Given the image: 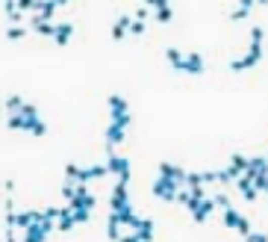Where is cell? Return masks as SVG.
Masks as SVG:
<instances>
[{"instance_id":"obj_37","label":"cell","mask_w":268,"mask_h":242,"mask_svg":"<svg viewBox=\"0 0 268 242\" xmlns=\"http://www.w3.org/2000/svg\"><path fill=\"white\" fill-rule=\"evenodd\" d=\"M3 189H6V195H12V192H15V180L6 177V180H3Z\"/></svg>"},{"instance_id":"obj_11","label":"cell","mask_w":268,"mask_h":242,"mask_svg":"<svg viewBox=\"0 0 268 242\" xmlns=\"http://www.w3.org/2000/svg\"><path fill=\"white\" fill-rule=\"evenodd\" d=\"M74 227H77V219H74V207H71V204H65V207H62V213H59V225H56V230L68 233V230H74Z\"/></svg>"},{"instance_id":"obj_9","label":"cell","mask_w":268,"mask_h":242,"mask_svg":"<svg viewBox=\"0 0 268 242\" xmlns=\"http://www.w3.org/2000/svg\"><path fill=\"white\" fill-rule=\"evenodd\" d=\"M106 169H109V174H124V172H130V156H118L115 151L109 154V159H106Z\"/></svg>"},{"instance_id":"obj_26","label":"cell","mask_w":268,"mask_h":242,"mask_svg":"<svg viewBox=\"0 0 268 242\" xmlns=\"http://www.w3.org/2000/svg\"><path fill=\"white\" fill-rule=\"evenodd\" d=\"M186 186H189V189H195V186H206V183H203V174L201 172H189L186 174Z\"/></svg>"},{"instance_id":"obj_43","label":"cell","mask_w":268,"mask_h":242,"mask_svg":"<svg viewBox=\"0 0 268 242\" xmlns=\"http://www.w3.org/2000/svg\"><path fill=\"white\" fill-rule=\"evenodd\" d=\"M259 3H262V6H268V0H259Z\"/></svg>"},{"instance_id":"obj_38","label":"cell","mask_w":268,"mask_h":242,"mask_svg":"<svg viewBox=\"0 0 268 242\" xmlns=\"http://www.w3.org/2000/svg\"><path fill=\"white\" fill-rule=\"evenodd\" d=\"M145 6H153V9H159V6H168V0H142Z\"/></svg>"},{"instance_id":"obj_29","label":"cell","mask_w":268,"mask_h":242,"mask_svg":"<svg viewBox=\"0 0 268 242\" xmlns=\"http://www.w3.org/2000/svg\"><path fill=\"white\" fill-rule=\"evenodd\" d=\"M230 163H233L236 169H242V172H248V163H251V159H248V156H242V154H233V156H230Z\"/></svg>"},{"instance_id":"obj_21","label":"cell","mask_w":268,"mask_h":242,"mask_svg":"<svg viewBox=\"0 0 268 242\" xmlns=\"http://www.w3.org/2000/svg\"><path fill=\"white\" fill-rule=\"evenodd\" d=\"M24 130H27V133H33V136H44V133H48V124H44L41 115H38V118H27Z\"/></svg>"},{"instance_id":"obj_7","label":"cell","mask_w":268,"mask_h":242,"mask_svg":"<svg viewBox=\"0 0 268 242\" xmlns=\"http://www.w3.org/2000/svg\"><path fill=\"white\" fill-rule=\"evenodd\" d=\"M106 106H109V115H112V118H124V115H133V112H130V104H127V101H124L121 95H109V98H106Z\"/></svg>"},{"instance_id":"obj_42","label":"cell","mask_w":268,"mask_h":242,"mask_svg":"<svg viewBox=\"0 0 268 242\" xmlns=\"http://www.w3.org/2000/svg\"><path fill=\"white\" fill-rule=\"evenodd\" d=\"M253 3H259V0H239V6H248V9H251Z\"/></svg>"},{"instance_id":"obj_20","label":"cell","mask_w":268,"mask_h":242,"mask_svg":"<svg viewBox=\"0 0 268 242\" xmlns=\"http://www.w3.org/2000/svg\"><path fill=\"white\" fill-rule=\"evenodd\" d=\"M33 30H35L38 35H51V38H53L56 24H53V21H44V18H35V15H33Z\"/></svg>"},{"instance_id":"obj_19","label":"cell","mask_w":268,"mask_h":242,"mask_svg":"<svg viewBox=\"0 0 268 242\" xmlns=\"http://www.w3.org/2000/svg\"><path fill=\"white\" fill-rule=\"evenodd\" d=\"M165 56H168V62H171V68H174V71H183L186 53H180L177 48H165Z\"/></svg>"},{"instance_id":"obj_34","label":"cell","mask_w":268,"mask_h":242,"mask_svg":"<svg viewBox=\"0 0 268 242\" xmlns=\"http://www.w3.org/2000/svg\"><path fill=\"white\" fill-rule=\"evenodd\" d=\"M248 242H268V233H259V230H251V233H248Z\"/></svg>"},{"instance_id":"obj_12","label":"cell","mask_w":268,"mask_h":242,"mask_svg":"<svg viewBox=\"0 0 268 242\" xmlns=\"http://www.w3.org/2000/svg\"><path fill=\"white\" fill-rule=\"evenodd\" d=\"M71 35H74V24H68V21L56 24V30H53V42H56L59 48H65L68 42H71Z\"/></svg>"},{"instance_id":"obj_10","label":"cell","mask_w":268,"mask_h":242,"mask_svg":"<svg viewBox=\"0 0 268 242\" xmlns=\"http://www.w3.org/2000/svg\"><path fill=\"white\" fill-rule=\"evenodd\" d=\"M103 174H109L106 166H85V169H77V180L80 183H88V180H98Z\"/></svg>"},{"instance_id":"obj_4","label":"cell","mask_w":268,"mask_h":242,"mask_svg":"<svg viewBox=\"0 0 268 242\" xmlns=\"http://www.w3.org/2000/svg\"><path fill=\"white\" fill-rule=\"evenodd\" d=\"M153 236H156V225H153L151 219H139V225L124 236L127 242H151Z\"/></svg>"},{"instance_id":"obj_36","label":"cell","mask_w":268,"mask_h":242,"mask_svg":"<svg viewBox=\"0 0 268 242\" xmlns=\"http://www.w3.org/2000/svg\"><path fill=\"white\" fill-rule=\"evenodd\" d=\"M9 24H18V21H21V18H24V9H15V12H9Z\"/></svg>"},{"instance_id":"obj_30","label":"cell","mask_w":268,"mask_h":242,"mask_svg":"<svg viewBox=\"0 0 268 242\" xmlns=\"http://www.w3.org/2000/svg\"><path fill=\"white\" fill-rule=\"evenodd\" d=\"M145 33V21L133 15V24H130V35H142Z\"/></svg>"},{"instance_id":"obj_16","label":"cell","mask_w":268,"mask_h":242,"mask_svg":"<svg viewBox=\"0 0 268 242\" xmlns=\"http://www.w3.org/2000/svg\"><path fill=\"white\" fill-rule=\"evenodd\" d=\"M268 172V156H253L251 163H248V172L245 174H251L253 180L259 177V174H265Z\"/></svg>"},{"instance_id":"obj_25","label":"cell","mask_w":268,"mask_h":242,"mask_svg":"<svg viewBox=\"0 0 268 242\" xmlns=\"http://www.w3.org/2000/svg\"><path fill=\"white\" fill-rule=\"evenodd\" d=\"M27 35V27H18V24H9V30H6V38L9 42H21Z\"/></svg>"},{"instance_id":"obj_14","label":"cell","mask_w":268,"mask_h":242,"mask_svg":"<svg viewBox=\"0 0 268 242\" xmlns=\"http://www.w3.org/2000/svg\"><path fill=\"white\" fill-rule=\"evenodd\" d=\"M121 227H124V222H121V216H118L115 210H109V225H106V239H124V236H121Z\"/></svg>"},{"instance_id":"obj_18","label":"cell","mask_w":268,"mask_h":242,"mask_svg":"<svg viewBox=\"0 0 268 242\" xmlns=\"http://www.w3.org/2000/svg\"><path fill=\"white\" fill-rule=\"evenodd\" d=\"M118 216H121V222H124V227H130L133 230L136 225H139V216H136V210H133V204H127L124 210H115Z\"/></svg>"},{"instance_id":"obj_3","label":"cell","mask_w":268,"mask_h":242,"mask_svg":"<svg viewBox=\"0 0 268 242\" xmlns=\"http://www.w3.org/2000/svg\"><path fill=\"white\" fill-rule=\"evenodd\" d=\"M56 230V219H44V222H33L30 227H24V239L27 242H44Z\"/></svg>"},{"instance_id":"obj_35","label":"cell","mask_w":268,"mask_h":242,"mask_svg":"<svg viewBox=\"0 0 268 242\" xmlns=\"http://www.w3.org/2000/svg\"><path fill=\"white\" fill-rule=\"evenodd\" d=\"M35 3H38V0H18V6H21L24 12H35Z\"/></svg>"},{"instance_id":"obj_17","label":"cell","mask_w":268,"mask_h":242,"mask_svg":"<svg viewBox=\"0 0 268 242\" xmlns=\"http://www.w3.org/2000/svg\"><path fill=\"white\" fill-rule=\"evenodd\" d=\"M203 59H201V53H189L186 56V65H183V71L186 74H203Z\"/></svg>"},{"instance_id":"obj_22","label":"cell","mask_w":268,"mask_h":242,"mask_svg":"<svg viewBox=\"0 0 268 242\" xmlns=\"http://www.w3.org/2000/svg\"><path fill=\"white\" fill-rule=\"evenodd\" d=\"M245 222V216H239L233 207H224V227H233V230H239V225Z\"/></svg>"},{"instance_id":"obj_24","label":"cell","mask_w":268,"mask_h":242,"mask_svg":"<svg viewBox=\"0 0 268 242\" xmlns=\"http://www.w3.org/2000/svg\"><path fill=\"white\" fill-rule=\"evenodd\" d=\"M153 18H156L159 24H168V21L174 18V12H171V3H168V6H159V9H153Z\"/></svg>"},{"instance_id":"obj_33","label":"cell","mask_w":268,"mask_h":242,"mask_svg":"<svg viewBox=\"0 0 268 242\" xmlns=\"http://www.w3.org/2000/svg\"><path fill=\"white\" fill-rule=\"evenodd\" d=\"M248 15H251V9H248V6H239L233 15H230V21H245Z\"/></svg>"},{"instance_id":"obj_39","label":"cell","mask_w":268,"mask_h":242,"mask_svg":"<svg viewBox=\"0 0 268 242\" xmlns=\"http://www.w3.org/2000/svg\"><path fill=\"white\" fill-rule=\"evenodd\" d=\"M148 9H151V6H142V9H136V18H142V21H145V18L151 15V12H148Z\"/></svg>"},{"instance_id":"obj_31","label":"cell","mask_w":268,"mask_h":242,"mask_svg":"<svg viewBox=\"0 0 268 242\" xmlns=\"http://www.w3.org/2000/svg\"><path fill=\"white\" fill-rule=\"evenodd\" d=\"M18 112H21L24 118H38V109H35L33 104H24V106H21V109H18Z\"/></svg>"},{"instance_id":"obj_8","label":"cell","mask_w":268,"mask_h":242,"mask_svg":"<svg viewBox=\"0 0 268 242\" xmlns=\"http://www.w3.org/2000/svg\"><path fill=\"white\" fill-rule=\"evenodd\" d=\"M215 207H218L215 198H201V204L192 210V219H195L198 225H203V222H206V219L212 216V210H215Z\"/></svg>"},{"instance_id":"obj_13","label":"cell","mask_w":268,"mask_h":242,"mask_svg":"<svg viewBox=\"0 0 268 242\" xmlns=\"http://www.w3.org/2000/svg\"><path fill=\"white\" fill-rule=\"evenodd\" d=\"M159 174H165V177H174V180H180V183H183L186 186V169H180V166H174V163H168V159H162V163H159Z\"/></svg>"},{"instance_id":"obj_23","label":"cell","mask_w":268,"mask_h":242,"mask_svg":"<svg viewBox=\"0 0 268 242\" xmlns=\"http://www.w3.org/2000/svg\"><path fill=\"white\" fill-rule=\"evenodd\" d=\"M239 174H242V169H236L233 163H230L227 169H221V172H218V183H236V177H239Z\"/></svg>"},{"instance_id":"obj_15","label":"cell","mask_w":268,"mask_h":242,"mask_svg":"<svg viewBox=\"0 0 268 242\" xmlns=\"http://www.w3.org/2000/svg\"><path fill=\"white\" fill-rule=\"evenodd\" d=\"M130 24H133V15H118L115 27H112V38H115V42L127 38V33H130Z\"/></svg>"},{"instance_id":"obj_1","label":"cell","mask_w":268,"mask_h":242,"mask_svg":"<svg viewBox=\"0 0 268 242\" xmlns=\"http://www.w3.org/2000/svg\"><path fill=\"white\" fill-rule=\"evenodd\" d=\"M130 124H133V115H124V118H112V121H109V127H106V136H103V142H106V151H109V154H112L118 145L127 139Z\"/></svg>"},{"instance_id":"obj_6","label":"cell","mask_w":268,"mask_h":242,"mask_svg":"<svg viewBox=\"0 0 268 242\" xmlns=\"http://www.w3.org/2000/svg\"><path fill=\"white\" fill-rule=\"evenodd\" d=\"M262 56H265V51L248 48V53H242L239 59H233V62H230V71H236V74H239V71H248V68H253V65H256Z\"/></svg>"},{"instance_id":"obj_41","label":"cell","mask_w":268,"mask_h":242,"mask_svg":"<svg viewBox=\"0 0 268 242\" xmlns=\"http://www.w3.org/2000/svg\"><path fill=\"white\" fill-rule=\"evenodd\" d=\"M215 201H218V207H221V210H224V207H230V201H227V198H224V195H218Z\"/></svg>"},{"instance_id":"obj_40","label":"cell","mask_w":268,"mask_h":242,"mask_svg":"<svg viewBox=\"0 0 268 242\" xmlns=\"http://www.w3.org/2000/svg\"><path fill=\"white\" fill-rule=\"evenodd\" d=\"M3 210H6V213H12V210H15V204H12V198H9V195H6V201H3Z\"/></svg>"},{"instance_id":"obj_5","label":"cell","mask_w":268,"mask_h":242,"mask_svg":"<svg viewBox=\"0 0 268 242\" xmlns=\"http://www.w3.org/2000/svg\"><path fill=\"white\" fill-rule=\"evenodd\" d=\"M130 180H121L115 177V186H112V198H109V210H124L130 204Z\"/></svg>"},{"instance_id":"obj_32","label":"cell","mask_w":268,"mask_h":242,"mask_svg":"<svg viewBox=\"0 0 268 242\" xmlns=\"http://www.w3.org/2000/svg\"><path fill=\"white\" fill-rule=\"evenodd\" d=\"M74 219H77V225H85L92 219V210H74Z\"/></svg>"},{"instance_id":"obj_27","label":"cell","mask_w":268,"mask_h":242,"mask_svg":"<svg viewBox=\"0 0 268 242\" xmlns=\"http://www.w3.org/2000/svg\"><path fill=\"white\" fill-rule=\"evenodd\" d=\"M262 38H265V33H262V27H253V30H251V48H256V51H262Z\"/></svg>"},{"instance_id":"obj_28","label":"cell","mask_w":268,"mask_h":242,"mask_svg":"<svg viewBox=\"0 0 268 242\" xmlns=\"http://www.w3.org/2000/svg\"><path fill=\"white\" fill-rule=\"evenodd\" d=\"M21 106H24V101H21V95H9V98H6V109H9V112H18Z\"/></svg>"},{"instance_id":"obj_2","label":"cell","mask_w":268,"mask_h":242,"mask_svg":"<svg viewBox=\"0 0 268 242\" xmlns=\"http://www.w3.org/2000/svg\"><path fill=\"white\" fill-rule=\"evenodd\" d=\"M153 198H159V201H165V204H174L177 201V195L183 189V183L180 180H174V177H165V174H159L156 180H153Z\"/></svg>"}]
</instances>
